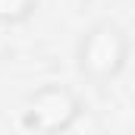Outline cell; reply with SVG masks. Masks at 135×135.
<instances>
[{"label": "cell", "mask_w": 135, "mask_h": 135, "mask_svg": "<svg viewBox=\"0 0 135 135\" xmlns=\"http://www.w3.org/2000/svg\"><path fill=\"white\" fill-rule=\"evenodd\" d=\"M132 57V38L116 19L91 22L75 41V69L94 85H110L123 75Z\"/></svg>", "instance_id": "6da1fadb"}, {"label": "cell", "mask_w": 135, "mask_h": 135, "mask_svg": "<svg viewBox=\"0 0 135 135\" xmlns=\"http://www.w3.org/2000/svg\"><path fill=\"white\" fill-rule=\"evenodd\" d=\"M82 98L60 82L38 85L25 94L22 104V126L32 135H66L72 123L82 116Z\"/></svg>", "instance_id": "7a4b0ae2"}, {"label": "cell", "mask_w": 135, "mask_h": 135, "mask_svg": "<svg viewBox=\"0 0 135 135\" xmlns=\"http://www.w3.org/2000/svg\"><path fill=\"white\" fill-rule=\"evenodd\" d=\"M41 0H0V25H22L35 16Z\"/></svg>", "instance_id": "3957f363"}, {"label": "cell", "mask_w": 135, "mask_h": 135, "mask_svg": "<svg viewBox=\"0 0 135 135\" xmlns=\"http://www.w3.org/2000/svg\"><path fill=\"white\" fill-rule=\"evenodd\" d=\"M132 135H135V132H132Z\"/></svg>", "instance_id": "277c9868"}]
</instances>
